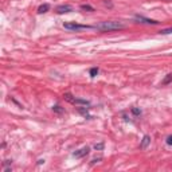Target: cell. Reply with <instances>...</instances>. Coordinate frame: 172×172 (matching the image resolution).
<instances>
[{
    "label": "cell",
    "instance_id": "3",
    "mask_svg": "<svg viewBox=\"0 0 172 172\" xmlns=\"http://www.w3.org/2000/svg\"><path fill=\"white\" fill-rule=\"evenodd\" d=\"M63 27L66 30H73V31H80V30H86V28H90L89 26H85V24H78L75 22H69V23H65Z\"/></svg>",
    "mask_w": 172,
    "mask_h": 172
},
{
    "label": "cell",
    "instance_id": "2",
    "mask_svg": "<svg viewBox=\"0 0 172 172\" xmlns=\"http://www.w3.org/2000/svg\"><path fill=\"white\" fill-rule=\"evenodd\" d=\"M63 98L69 101L70 104H74V105H84V106H89L90 105V102L86 101V100H81V98H75L73 97L70 93H66V94H63Z\"/></svg>",
    "mask_w": 172,
    "mask_h": 172
},
{
    "label": "cell",
    "instance_id": "9",
    "mask_svg": "<svg viewBox=\"0 0 172 172\" xmlns=\"http://www.w3.org/2000/svg\"><path fill=\"white\" fill-rule=\"evenodd\" d=\"M169 82H172V74H167V77L163 80V82H161V85H168Z\"/></svg>",
    "mask_w": 172,
    "mask_h": 172
},
{
    "label": "cell",
    "instance_id": "5",
    "mask_svg": "<svg viewBox=\"0 0 172 172\" xmlns=\"http://www.w3.org/2000/svg\"><path fill=\"white\" fill-rule=\"evenodd\" d=\"M55 11H57V13H59V15H62V13H69L73 11V7H71V5H67V4L58 5Z\"/></svg>",
    "mask_w": 172,
    "mask_h": 172
},
{
    "label": "cell",
    "instance_id": "7",
    "mask_svg": "<svg viewBox=\"0 0 172 172\" xmlns=\"http://www.w3.org/2000/svg\"><path fill=\"white\" fill-rule=\"evenodd\" d=\"M149 143H151V136L147 135V136L143 137V141H141V144H140V148H141V149H145L149 145Z\"/></svg>",
    "mask_w": 172,
    "mask_h": 172
},
{
    "label": "cell",
    "instance_id": "4",
    "mask_svg": "<svg viewBox=\"0 0 172 172\" xmlns=\"http://www.w3.org/2000/svg\"><path fill=\"white\" fill-rule=\"evenodd\" d=\"M135 19H136L139 23H145V24H159V22H156V20H153V19L144 18V16H141V15H136Z\"/></svg>",
    "mask_w": 172,
    "mask_h": 172
},
{
    "label": "cell",
    "instance_id": "1",
    "mask_svg": "<svg viewBox=\"0 0 172 172\" xmlns=\"http://www.w3.org/2000/svg\"><path fill=\"white\" fill-rule=\"evenodd\" d=\"M125 24L121 22H116V20H106V22H101L100 24L96 26L98 31H102V32H110V31H118V30H124L125 28Z\"/></svg>",
    "mask_w": 172,
    "mask_h": 172
},
{
    "label": "cell",
    "instance_id": "16",
    "mask_svg": "<svg viewBox=\"0 0 172 172\" xmlns=\"http://www.w3.org/2000/svg\"><path fill=\"white\" fill-rule=\"evenodd\" d=\"M80 113H82L84 116L88 114V109H84V108H80Z\"/></svg>",
    "mask_w": 172,
    "mask_h": 172
},
{
    "label": "cell",
    "instance_id": "17",
    "mask_svg": "<svg viewBox=\"0 0 172 172\" xmlns=\"http://www.w3.org/2000/svg\"><path fill=\"white\" fill-rule=\"evenodd\" d=\"M167 144H168V145H172V136L167 137Z\"/></svg>",
    "mask_w": 172,
    "mask_h": 172
},
{
    "label": "cell",
    "instance_id": "11",
    "mask_svg": "<svg viewBox=\"0 0 172 172\" xmlns=\"http://www.w3.org/2000/svg\"><path fill=\"white\" fill-rule=\"evenodd\" d=\"M53 110L55 112V113H58V114H61V113H63V112H65V110H63V108H61L59 105H55V106H54Z\"/></svg>",
    "mask_w": 172,
    "mask_h": 172
},
{
    "label": "cell",
    "instance_id": "15",
    "mask_svg": "<svg viewBox=\"0 0 172 172\" xmlns=\"http://www.w3.org/2000/svg\"><path fill=\"white\" fill-rule=\"evenodd\" d=\"M132 113L133 114H136V116H139L140 113H141V110H140L139 108H132Z\"/></svg>",
    "mask_w": 172,
    "mask_h": 172
},
{
    "label": "cell",
    "instance_id": "6",
    "mask_svg": "<svg viewBox=\"0 0 172 172\" xmlns=\"http://www.w3.org/2000/svg\"><path fill=\"white\" fill-rule=\"evenodd\" d=\"M89 152H90L89 147H84V148H81V149L75 151L74 153H73V156H75V157H84V156H86Z\"/></svg>",
    "mask_w": 172,
    "mask_h": 172
},
{
    "label": "cell",
    "instance_id": "10",
    "mask_svg": "<svg viewBox=\"0 0 172 172\" xmlns=\"http://www.w3.org/2000/svg\"><path fill=\"white\" fill-rule=\"evenodd\" d=\"M159 34H161V35H168V34H172V27H169V28H164V30L159 31Z\"/></svg>",
    "mask_w": 172,
    "mask_h": 172
},
{
    "label": "cell",
    "instance_id": "8",
    "mask_svg": "<svg viewBox=\"0 0 172 172\" xmlns=\"http://www.w3.org/2000/svg\"><path fill=\"white\" fill-rule=\"evenodd\" d=\"M49 9H50V4L44 3V4H42L39 8H38V13H39V15H40V13H46Z\"/></svg>",
    "mask_w": 172,
    "mask_h": 172
},
{
    "label": "cell",
    "instance_id": "13",
    "mask_svg": "<svg viewBox=\"0 0 172 172\" xmlns=\"http://www.w3.org/2000/svg\"><path fill=\"white\" fill-rule=\"evenodd\" d=\"M97 74H98V69H97V67H93V69H90V75H92V77H96Z\"/></svg>",
    "mask_w": 172,
    "mask_h": 172
},
{
    "label": "cell",
    "instance_id": "14",
    "mask_svg": "<svg viewBox=\"0 0 172 172\" xmlns=\"http://www.w3.org/2000/svg\"><path fill=\"white\" fill-rule=\"evenodd\" d=\"M102 148H104V143H98V144H94V149L101 151Z\"/></svg>",
    "mask_w": 172,
    "mask_h": 172
},
{
    "label": "cell",
    "instance_id": "12",
    "mask_svg": "<svg viewBox=\"0 0 172 172\" xmlns=\"http://www.w3.org/2000/svg\"><path fill=\"white\" fill-rule=\"evenodd\" d=\"M81 8L85 9V11H90V12H92V11H94V8H93L92 5H89V4H82V5H81Z\"/></svg>",
    "mask_w": 172,
    "mask_h": 172
}]
</instances>
